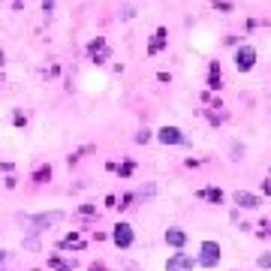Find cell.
<instances>
[{"label":"cell","instance_id":"obj_2","mask_svg":"<svg viewBox=\"0 0 271 271\" xmlns=\"http://www.w3.org/2000/svg\"><path fill=\"white\" fill-rule=\"evenodd\" d=\"M256 64V48H250V45H241L235 51V67L238 72H247V69H253Z\"/></svg>","mask_w":271,"mask_h":271},{"label":"cell","instance_id":"obj_14","mask_svg":"<svg viewBox=\"0 0 271 271\" xmlns=\"http://www.w3.org/2000/svg\"><path fill=\"white\" fill-rule=\"evenodd\" d=\"M3 262H6V253H3V250H0V265H3Z\"/></svg>","mask_w":271,"mask_h":271},{"label":"cell","instance_id":"obj_8","mask_svg":"<svg viewBox=\"0 0 271 271\" xmlns=\"http://www.w3.org/2000/svg\"><path fill=\"white\" fill-rule=\"evenodd\" d=\"M184 241H187V235L181 229H169L166 232V244H172V247H184Z\"/></svg>","mask_w":271,"mask_h":271},{"label":"cell","instance_id":"obj_5","mask_svg":"<svg viewBox=\"0 0 271 271\" xmlns=\"http://www.w3.org/2000/svg\"><path fill=\"white\" fill-rule=\"evenodd\" d=\"M157 139H160L163 145H187V136L181 133L178 127H163V130L157 133Z\"/></svg>","mask_w":271,"mask_h":271},{"label":"cell","instance_id":"obj_13","mask_svg":"<svg viewBox=\"0 0 271 271\" xmlns=\"http://www.w3.org/2000/svg\"><path fill=\"white\" fill-rule=\"evenodd\" d=\"M91 271H105V265H91Z\"/></svg>","mask_w":271,"mask_h":271},{"label":"cell","instance_id":"obj_1","mask_svg":"<svg viewBox=\"0 0 271 271\" xmlns=\"http://www.w3.org/2000/svg\"><path fill=\"white\" fill-rule=\"evenodd\" d=\"M199 253H202L199 256V265H205V268H214L220 262V244L217 241H202V250Z\"/></svg>","mask_w":271,"mask_h":271},{"label":"cell","instance_id":"obj_3","mask_svg":"<svg viewBox=\"0 0 271 271\" xmlns=\"http://www.w3.org/2000/svg\"><path fill=\"white\" fill-rule=\"evenodd\" d=\"M193 265H196V259L190 253H175L166 262V271H193Z\"/></svg>","mask_w":271,"mask_h":271},{"label":"cell","instance_id":"obj_9","mask_svg":"<svg viewBox=\"0 0 271 271\" xmlns=\"http://www.w3.org/2000/svg\"><path fill=\"white\" fill-rule=\"evenodd\" d=\"M163 42H166V31L160 28V31L154 34V39H151V45H148V51H151V55H154V51H160V48H163Z\"/></svg>","mask_w":271,"mask_h":271},{"label":"cell","instance_id":"obj_10","mask_svg":"<svg viewBox=\"0 0 271 271\" xmlns=\"http://www.w3.org/2000/svg\"><path fill=\"white\" fill-rule=\"evenodd\" d=\"M48 178H51V169H48V166H39V169L34 172V181H36V184H42V181H48Z\"/></svg>","mask_w":271,"mask_h":271},{"label":"cell","instance_id":"obj_4","mask_svg":"<svg viewBox=\"0 0 271 271\" xmlns=\"http://www.w3.org/2000/svg\"><path fill=\"white\" fill-rule=\"evenodd\" d=\"M112 241H115L118 247H130V244H133V226H130V223H118L115 232H112Z\"/></svg>","mask_w":271,"mask_h":271},{"label":"cell","instance_id":"obj_11","mask_svg":"<svg viewBox=\"0 0 271 271\" xmlns=\"http://www.w3.org/2000/svg\"><path fill=\"white\" fill-rule=\"evenodd\" d=\"M48 265H51V268H58V271H72V262H61L58 256H51V259H48Z\"/></svg>","mask_w":271,"mask_h":271},{"label":"cell","instance_id":"obj_7","mask_svg":"<svg viewBox=\"0 0 271 271\" xmlns=\"http://www.w3.org/2000/svg\"><path fill=\"white\" fill-rule=\"evenodd\" d=\"M199 196H202V199H208V202H214V205L223 202V193H220L217 187H205V190H199Z\"/></svg>","mask_w":271,"mask_h":271},{"label":"cell","instance_id":"obj_6","mask_svg":"<svg viewBox=\"0 0 271 271\" xmlns=\"http://www.w3.org/2000/svg\"><path fill=\"white\" fill-rule=\"evenodd\" d=\"M232 199H235V205H241V208H259V196H253V193H244V190H238L235 196H232Z\"/></svg>","mask_w":271,"mask_h":271},{"label":"cell","instance_id":"obj_12","mask_svg":"<svg viewBox=\"0 0 271 271\" xmlns=\"http://www.w3.org/2000/svg\"><path fill=\"white\" fill-rule=\"evenodd\" d=\"M259 265H262V268H271V253H262V256H259Z\"/></svg>","mask_w":271,"mask_h":271}]
</instances>
